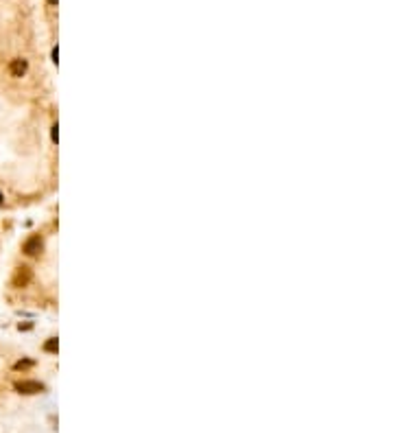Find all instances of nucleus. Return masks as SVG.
Segmentation results:
<instances>
[{
	"instance_id": "nucleus-1",
	"label": "nucleus",
	"mask_w": 393,
	"mask_h": 433,
	"mask_svg": "<svg viewBox=\"0 0 393 433\" xmlns=\"http://www.w3.org/2000/svg\"><path fill=\"white\" fill-rule=\"evenodd\" d=\"M15 392H20V394H40V392H44V385L40 381H18L15 383Z\"/></svg>"
},
{
	"instance_id": "nucleus-2",
	"label": "nucleus",
	"mask_w": 393,
	"mask_h": 433,
	"mask_svg": "<svg viewBox=\"0 0 393 433\" xmlns=\"http://www.w3.org/2000/svg\"><path fill=\"white\" fill-rule=\"evenodd\" d=\"M29 280H31L29 267H20V269L15 271V276H13V287H26Z\"/></svg>"
},
{
	"instance_id": "nucleus-3",
	"label": "nucleus",
	"mask_w": 393,
	"mask_h": 433,
	"mask_svg": "<svg viewBox=\"0 0 393 433\" xmlns=\"http://www.w3.org/2000/svg\"><path fill=\"white\" fill-rule=\"evenodd\" d=\"M24 252L29 256H37L42 252V239L40 237H31L29 241L24 243Z\"/></svg>"
},
{
	"instance_id": "nucleus-4",
	"label": "nucleus",
	"mask_w": 393,
	"mask_h": 433,
	"mask_svg": "<svg viewBox=\"0 0 393 433\" xmlns=\"http://www.w3.org/2000/svg\"><path fill=\"white\" fill-rule=\"evenodd\" d=\"M9 70H11V75H13V77H22V75L26 73V62H24V59H13L11 66H9Z\"/></svg>"
},
{
	"instance_id": "nucleus-5",
	"label": "nucleus",
	"mask_w": 393,
	"mask_h": 433,
	"mask_svg": "<svg viewBox=\"0 0 393 433\" xmlns=\"http://www.w3.org/2000/svg\"><path fill=\"white\" fill-rule=\"evenodd\" d=\"M44 348H46L48 352H55V350H57V339H51V342H48Z\"/></svg>"
},
{
	"instance_id": "nucleus-6",
	"label": "nucleus",
	"mask_w": 393,
	"mask_h": 433,
	"mask_svg": "<svg viewBox=\"0 0 393 433\" xmlns=\"http://www.w3.org/2000/svg\"><path fill=\"white\" fill-rule=\"evenodd\" d=\"M29 365H33L31 361H18V363H15V370H22V368H29Z\"/></svg>"
},
{
	"instance_id": "nucleus-7",
	"label": "nucleus",
	"mask_w": 393,
	"mask_h": 433,
	"mask_svg": "<svg viewBox=\"0 0 393 433\" xmlns=\"http://www.w3.org/2000/svg\"><path fill=\"white\" fill-rule=\"evenodd\" d=\"M48 2H51V4H55V2H57V0H48Z\"/></svg>"
},
{
	"instance_id": "nucleus-8",
	"label": "nucleus",
	"mask_w": 393,
	"mask_h": 433,
	"mask_svg": "<svg viewBox=\"0 0 393 433\" xmlns=\"http://www.w3.org/2000/svg\"><path fill=\"white\" fill-rule=\"evenodd\" d=\"M0 204H2V193H0Z\"/></svg>"
}]
</instances>
